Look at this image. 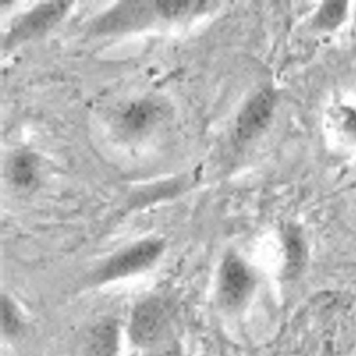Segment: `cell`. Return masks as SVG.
I'll return each instance as SVG.
<instances>
[{"instance_id":"52a82bcc","label":"cell","mask_w":356,"mask_h":356,"mask_svg":"<svg viewBox=\"0 0 356 356\" xmlns=\"http://www.w3.org/2000/svg\"><path fill=\"white\" fill-rule=\"evenodd\" d=\"M163 105L154 100L136 102L126 108L120 116V128L126 133L135 134L147 131L163 116Z\"/></svg>"},{"instance_id":"6da1fadb","label":"cell","mask_w":356,"mask_h":356,"mask_svg":"<svg viewBox=\"0 0 356 356\" xmlns=\"http://www.w3.org/2000/svg\"><path fill=\"white\" fill-rule=\"evenodd\" d=\"M70 4L67 1H53L35 6L14 22L6 38V47H13L45 33L63 17Z\"/></svg>"},{"instance_id":"7c38bea8","label":"cell","mask_w":356,"mask_h":356,"mask_svg":"<svg viewBox=\"0 0 356 356\" xmlns=\"http://www.w3.org/2000/svg\"><path fill=\"white\" fill-rule=\"evenodd\" d=\"M1 325L6 332H14L18 326V318L13 305L6 298H1Z\"/></svg>"},{"instance_id":"5b68a950","label":"cell","mask_w":356,"mask_h":356,"mask_svg":"<svg viewBox=\"0 0 356 356\" xmlns=\"http://www.w3.org/2000/svg\"><path fill=\"white\" fill-rule=\"evenodd\" d=\"M163 245L156 240L138 243L112 259L104 270L106 278H115L138 272L152 264L161 253Z\"/></svg>"},{"instance_id":"7a4b0ae2","label":"cell","mask_w":356,"mask_h":356,"mask_svg":"<svg viewBox=\"0 0 356 356\" xmlns=\"http://www.w3.org/2000/svg\"><path fill=\"white\" fill-rule=\"evenodd\" d=\"M168 309L159 298H149L134 310L130 321V334L138 345L153 346L162 341L168 323Z\"/></svg>"},{"instance_id":"8992f818","label":"cell","mask_w":356,"mask_h":356,"mask_svg":"<svg viewBox=\"0 0 356 356\" xmlns=\"http://www.w3.org/2000/svg\"><path fill=\"white\" fill-rule=\"evenodd\" d=\"M274 100L273 92L265 89L248 102L237 118L236 131L239 137L249 139L264 130L272 115Z\"/></svg>"},{"instance_id":"8fae6325","label":"cell","mask_w":356,"mask_h":356,"mask_svg":"<svg viewBox=\"0 0 356 356\" xmlns=\"http://www.w3.org/2000/svg\"><path fill=\"white\" fill-rule=\"evenodd\" d=\"M34 160L31 155L22 154L17 156L13 163V172L17 181L28 184L32 177Z\"/></svg>"},{"instance_id":"9c48e42d","label":"cell","mask_w":356,"mask_h":356,"mask_svg":"<svg viewBox=\"0 0 356 356\" xmlns=\"http://www.w3.org/2000/svg\"><path fill=\"white\" fill-rule=\"evenodd\" d=\"M204 3L190 0H166L156 1L155 6L157 13L165 17L175 18L186 15L192 11H198L207 6Z\"/></svg>"},{"instance_id":"ba28073f","label":"cell","mask_w":356,"mask_h":356,"mask_svg":"<svg viewBox=\"0 0 356 356\" xmlns=\"http://www.w3.org/2000/svg\"><path fill=\"white\" fill-rule=\"evenodd\" d=\"M118 343V327L115 322L104 318L95 323L86 338L88 356H115Z\"/></svg>"},{"instance_id":"3957f363","label":"cell","mask_w":356,"mask_h":356,"mask_svg":"<svg viewBox=\"0 0 356 356\" xmlns=\"http://www.w3.org/2000/svg\"><path fill=\"white\" fill-rule=\"evenodd\" d=\"M157 13L155 3L148 1H122L112 7L95 23V33H116L138 29L148 22Z\"/></svg>"},{"instance_id":"4fadbf2b","label":"cell","mask_w":356,"mask_h":356,"mask_svg":"<svg viewBox=\"0 0 356 356\" xmlns=\"http://www.w3.org/2000/svg\"><path fill=\"white\" fill-rule=\"evenodd\" d=\"M153 347L148 356H179L178 346L173 341L162 340Z\"/></svg>"},{"instance_id":"30bf717a","label":"cell","mask_w":356,"mask_h":356,"mask_svg":"<svg viewBox=\"0 0 356 356\" xmlns=\"http://www.w3.org/2000/svg\"><path fill=\"white\" fill-rule=\"evenodd\" d=\"M346 12V3L331 1L325 3L318 13V22L325 28H334L344 18Z\"/></svg>"},{"instance_id":"277c9868","label":"cell","mask_w":356,"mask_h":356,"mask_svg":"<svg viewBox=\"0 0 356 356\" xmlns=\"http://www.w3.org/2000/svg\"><path fill=\"white\" fill-rule=\"evenodd\" d=\"M253 284L252 276L242 261L236 257H227L220 271L219 296L222 306L235 309L250 294Z\"/></svg>"}]
</instances>
